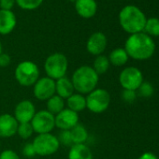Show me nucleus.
<instances>
[{"mask_svg": "<svg viewBox=\"0 0 159 159\" xmlns=\"http://www.w3.org/2000/svg\"><path fill=\"white\" fill-rule=\"evenodd\" d=\"M30 124L38 135L51 133L55 127V117L47 110H41L35 113Z\"/></svg>", "mask_w": 159, "mask_h": 159, "instance_id": "1a4fd4ad", "label": "nucleus"}, {"mask_svg": "<svg viewBox=\"0 0 159 159\" xmlns=\"http://www.w3.org/2000/svg\"><path fill=\"white\" fill-rule=\"evenodd\" d=\"M15 2L23 10L33 11L43 3V0H15Z\"/></svg>", "mask_w": 159, "mask_h": 159, "instance_id": "393cba45", "label": "nucleus"}, {"mask_svg": "<svg viewBox=\"0 0 159 159\" xmlns=\"http://www.w3.org/2000/svg\"><path fill=\"white\" fill-rule=\"evenodd\" d=\"M15 3V0H0V9L5 11H11Z\"/></svg>", "mask_w": 159, "mask_h": 159, "instance_id": "2f4dec72", "label": "nucleus"}, {"mask_svg": "<svg viewBox=\"0 0 159 159\" xmlns=\"http://www.w3.org/2000/svg\"><path fill=\"white\" fill-rule=\"evenodd\" d=\"M144 31L150 37H159V19L154 17L147 19Z\"/></svg>", "mask_w": 159, "mask_h": 159, "instance_id": "b1692460", "label": "nucleus"}, {"mask_svg": "<svg viewBox=\"0 0 159 159\" xmlns=\"http://www.w3.org/2000/svg\"><path fill=\"white\" fill-rule=\"evenodd\" d=\"M23 154L25 157H28V158H31V157H34V156L37 155L32 142H27L26 144L24 145V147H23Z\"/></svg>", "mask_w": 159, "mask_h": 159, "instance_id": "7c9ffc66", "label": "nucleus"}, {"mask_svg": "<svg viewBox=\"0 0 159 159\" xmlns=\"http://www.w3.org/2000/svg\"><path fill=\"white\" fill-rule=\"evenodd\" d=\"M67 159H94L93 152L85 143L73 144L67 153Z\"/></svg>", "mask_w": 159, "mask_h": 159, "instance_id": "f3484780", "label": "nucleus"}, {"mask_svg": "<svg viewBox=\"0 0 159 159\" xmlns=\"http://www.w3.org/2000/svg\"><path fill=\"white\" fill-rule=\"evenodd\" d=\"M107 44H108V39L106 35L99 31L95 32L87 39L86 50L90 54L98 56L105 52L107 48Z\"/></svg>", "mask_w": 159, "mask_h": 159, "instance_id": "f8f14e48", "label": "nucleus"}, {"mask_svg": "<svg viewBox=\"0 0 159 159\" xmlns=\"http://www.w3.org/2000/svg\"><path fill=\"white\" fill-rule=\"evenodd\" d=\"M86 109L93 113H102L111 104V95L103 88H96L86 97Z\"/></svg>", "mask_w": 159, "mask_h": 159, "instance_id": "0eeeda50", "label": "nucleus"}, {"mask_svg": "<svg viewBox=\"0 0 159 159\" xmlns=\"http://www.w3.org/2000/svg\"><path fill=\"white\" fill-rule=\"evenodd\" d=\"M3 52H2V44H1V42H0V54H1Z\"/></svg>", "mask_w": 159, "mask_h": 159, "instance_id": "f704fd0d", "label": "nucleus"}, {"mask_svg": "<svg viewBox=\"0 0 159 159\" xmlns=\"http://www.w3.org/2000/svg\"><path fill=\"white\" fill-rule=\"evenodd\" d=\"M138 90H139V93L140 97H142L144 98H151L153 95V93H154L153 86L149 82H143L141 84V85L139 87Z\"/></svg>", "mask_w": 159, "mask_h": 159, "instance_id": "bb28decb", "label": "nucleus"}, {"mask_svg": "<svg viewBox=\"0 0 159 159\" xmlns=\"http://www.w3.org/2000/svg\"><path fill=\"white\" fill-rule=\"evenodd\" d=\"M119 83L125 90L137 91L143 83L142 72L136 66H127L121 71Z\"/></svg>", "mask_w": 159, "mask_h": 159, "instance_id": "6e6552de", "label": "nucleus"}, {"mask_svg": "<svg viewBox=\"0 0 159 159\" xmlns=\"http://www.w3.org/2000/svg\"><path fill=\"white\" fill-rule=\"evenodd\" d=\"M68 68V60L64 53L54 52L50 54L44 62V70L47 77L57 81L66 77Z\"/></svg>", "mask_w": 159, "mask_h": 159, "instance_id": "39448f33", "label": "nucleus"}, {"mask_svg": "<svg viewBox=\"0 0 159 159\" xmlns=\"http://www.w3.org/2000/svg\"><path fill=\"white\" fill-rule=\"evenodd\" d=\"M11 58L9 54L2 52L0 54V67H7L11 65Z\"/></svg>", "mask_w": 159, "mask_h": 159, "instance_id": "473e14b6", "label": "nucleus"}, {"mask_svg": "<svg viewBox=\"0 0 159 159\" xmlns=\"http://www.w3.org/2000/svg\"><path fill=\"white\" fill-rule=\"evenodd\" d=\"M122 98L126 103H132L137 98V92L133 90H123L122 92Z\"/></svg>", "mask_w": 159, "mask_h": 159, "instance_id": "c85d7f7f", "label": "nucleus"}, {"mask_svg": "<svg viewBox=\"0 0 159 159\" xmlns=\"http://www.w3.org/2000/svg\"><path fill=\"white\" fill-rule=\"evenodd\" d=\"M108 58L111 65L115 66H122L127 63L129 57L124 48H116L111 52Z\"/></svg>", "mask_w": 159, "mask_h": 159, "instance_id": "412c9836", "label": "nucleus"}, {"mask_svg": "<svg viewBox=\"0 0 159 159\" xmlns=\"http://www.w3.org/2000/svg\"><path fill=\"white\" fill-rule=\"evenodd\" d=\"M110 66L111 64H110L109 58L106 55L101 54L96 57L92 67L98 75H102V74H105L109 70Z\"/></svg>", "mask_w": 159, "mask_h": 159, "instance_id": "5701e85b", "label": "nucleus"}, {"mask_svg": "<svg viewBox=\"0 0 159 159\" xmlns=\"http://www.w3.org/2000/svg\"><path fill=\"white\" fill-rule=\"evenodd\" d=\"M76 12L84 19L92 18L98 11V4L96 0H76Z\"/></svg>", "mask_w": 159, "mask_h": 159, "instance_id": "2eb2a0df", "label": "nucleus"}, {"mask_svg": "<svg viewBox=\"0 0 159 159\" xmlns=\"http://www.w3.org/2000/svg\"><path fill=\"white\" fill-rule=\"evenodd\" d=\"M57 139H58V140L60 142V145L61 144L65 145V146H71V145H73L69 130H61V132L59 133Z\"/></svg>", "mask_w": 159, "mask_h": 159, "instance_id": "cd10ccee", "label": "nucleus"}, {"mask_svg": "<svg viewBox=\"0 0 159 159\" xmlns=\"http://www.w3.org/2000/svg\"><path fill=\"white\" fill-rule=\"evenodd\" d=\"M0 159H21V158L15 151L11 149H6L0 152Z\"/></svg>", "mask_w": 159, "mask_h": 159, "instance_id": "c756f323", "label": "nucleus"}, {"mask_svg": "<svg viewBox=\"0 0 159 159\" xmlns=\"http://www.w3.org/2000/svg\"><path fill=\"white\" fill-rule=\"evenodd\" d=\"M139 159H158V157L154 154V153H152V152H144V153H142L140 156H139Z\"/></svg>", "mask_w": 159, "mask_h": 159, "instance_id": "72a5a7b5", "label": "nucleus"}, {"mask_svg": "<svg viewBox=\"0 0 159 159\" xmlns=\"http://www.w3.org/2000/svg\"><path fill=\"white\" fill-rule=\"evenodd\" d=\"M40 71L36 63L25 60L18 64L14 71V77L17 83L24 87L33 86L39 77Z\"/></svg>", "mask_w": 159, "mask_h": 159, "instance_id": "20e7f679", "label": "nucleus"}, {"mask_svg": "<svg viewBox=\"0 0 159 159\" xmlns=\"http://www.w3.org/2000/svg\"><path fill=\"white\" fill-rule=\"evenodd\" d=\"M54 117L55 126L60 130H70L79 124V113L67 108L64 109Z\"/></svg>", "mask_w": 159, "mask_h": 159, "instance_id": "ddd939ff", "label": "nucleus"}, {"mask_svg": "<svg viewBox=\"0 0 159 159\" xmlns=\"http://www.w3.org/2000/svg\"><path fill=\"white\" fill-rule=\"evenodd\" d=\"M34 97L39 101H47L55 95V81L47 76L39 78L33 85Z\"/></svg>", "mask_w": 159, "mask_h": 159, "instance_id": "9d476101", "label": "nucleus"}, {"mask_svg": "<svg viewBox=\"0 0 159 159\" xmlns=\"http://www.w3.org/2000/svg\"><path fill=\"white\" fill-rule=\"evenodd\" d=\"M68 1H70V2H74V3H75L76 0H68Z\"/></svg>", "mask_w": 159, "mask_h": 159, "instance_id": "c9c22d12", "label": "nucleus"}, {"mask_svg": "<svg viewBox=\"0 0 159 159\" xmlns=\"http://www.w3.org/2000/svg\"><path fill=\"white\" fill-rule=\"evenodd\" d=\"M34 133V130L32 128V125L30 123H24L19 124L18 129H17V135L22 139H28L32 137Z\"/></svg>", "mask_w": 159, "mask_h": 159, "instance_id": "a878e982", "label": "nucleus"}, {"mask_svg": "<svg viewBox=\"0 0 159 159\" xmlns=\"http://www.w3.org/2000/svg\"><path fill=\"white\" fill-rule=\"evenodd\" d=\"M128 55L135 60L150 59L155 51V43L152 39L145 33H137L130 35L125 44L124 48Z\"/></svg>", "mask_w": 159, "mask_h": 159, "instance_id": "f257e3e1", "label": "nucleus"}, {"mask_svg": "<svg viewBox=\"0 0 159 159\" xmlns=\"http://www.w3.org/2000/svg\"><path fill=\"white\" fill-rule=\"evenodd\" d=\"M19 123L13 115L3 113L0 115V138L9 139L17 134Z\"/></svg>", "mask_w": 159, "mask_h": 159, "instance_id": "4468645a", "label": "nucleus"}, {"mask_svg": "<svg viewBox=\"0 0 159 159\" xmlns=\"http://www.w3.org/2000/svg\"><path fill=\"white\" fill-rule=\"evenodd\" d=\"M70 80L76 93L84 96L98 88L99 75L91 66L84 65L76 68Z\"/></svg>", "mask_w": 159, "mask_h": 159, "instance_id": "f03ea898", "label": "nucleus"}, {"mask_svg": "<svg viewBox=\"0 0 159 159\" xmlns=\"http://www.w3.org/2000/svg\"><path fill=\"white\" fill-rule=\"evenodd\" d=\"M36 112L37 111L34 103L31 100L25 99L15 106L13 116L19 124L30 123Z\"/></svg>", "mask_w": 159, "mask_h": 159, "instance_id": "9b49d317", "label": "nucleus"}, {"mask_svg": "<svg viewBox=\"0 0 159 159\" xmlns=\"http://www.w3.org/2000/svg\"><path fill=\"white\" fill-rule=\"evenodd\" d=\"M74 92L75 90L71 80L68 79L66 76L55 81V95H57L61 98L66 99L72 94H74Z\"/></svg>", "mask_w": 159, "mask_h": 159, "instance_id": "a211bd4d", "label": "nucleus"}, {"mask_svg": "<svg viewBox=\"0 0 159 159\" xmlns=\"http://www.w3.org/2000/svg\"><path fill=\"white\" fill-rule=\"evenodd\" d=\"M17 25V19L15 14L11 11L0 10V34H11Z\"/></svg>", "mask_w": 159, "mask_h": 159, "instance_id": "dca6fc26", "label": "nucleus"}, {"mask_svg": "<svg viewBox=\"0 0 159 159\" xmlns=\"http://www.w3.org/2000/svg\"><path fill=\"white\" fill-rule=\"evenodd\" d=\"M66 104L67 109L79 113L86 109V98L82 94L74 93L66 99Z\"/></svg>", "mask_w": 159, "mask_h": 159, "instance_id": "6ab92c4d", "label": "nucleus"}, {"mask_svg": "<svg viewBox=\"0 0 159 159\" xmlns=\"http://www.w3.org/2000/svg\"><path fill=\"white\" fill-rule=\"evenodd\" d=\"M146 16L138 7L127 5L119 13V23L121 27L130 35L140 33L144 30Z\"/></svg>", "mask_w": 159, "mask_h": 159, "instance_id": "7ed1b4c3", "label": "nucleus"}, {"mask_svg": "<svg viewBox=\"0 0 159 159\" xmlns=\"http://www.w3.org/2000/svg\"><path fill=\"white\" fill-rule=\"evenodd\" d=\"M32 144L36 154L39 156H49L54 154L60 148V142L57 136H54L52 133L37 135L34 138Z\"/></svg>", "mask_w": 159, "mask_h": 159, "instance_id": "423d86ee", "label": "nucleus"}, {"mask_svg": "<svg viewBox=\"0 0 159 159\" xmlns=\"http://www.w3.org/2000/svg\"><path fill=\"white\" fill-rule=\"evenodd\" d=\"M46 104H47L46 110L55 116L56 114H58L60 111H62L65 109L66 102H65V99L61 98L57 95H54L46 101Z\"/></svg>", "mask_w": 159, "mask_h": 159, "instance_id": "4be33fe9", "label": "nucleus"}, {"mask_svg": "<svg viewBox=\"0 0 159 159\" xmlns=\"http://www.w3.org/2000/svg\"><path fill=\"white\" fill-rule=\"evenodd\" d=\"M72 144H83L85 143L88 139V131L84 125L78 124L73 128L69 130Z\"/></svg>", "mask_w": 159, "mask_h": 159, "instance_id": "aec40b11", "label": "nucleus"}]
</instances>
